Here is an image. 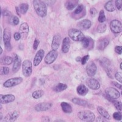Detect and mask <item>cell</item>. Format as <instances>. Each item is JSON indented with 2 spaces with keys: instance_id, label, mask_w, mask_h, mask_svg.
I'll list each match as a JSON object with an SVG mask.
<instances>
[{
  "instance_id": "11",
  "label": "cell",
  "mask_w": 122,
  "mask_h": 122,
  "mask_svg": "<svg viewBox=\"0 0 122 122\" xmlns=\"http://www.w3.org/2000/svg\"><path fill=\"white\" fill-rule=\"evenodd\" d=\"M20 115L19 112L17 111H12L10 112L9 114H7L6 116L4 117V118L3 119V122H15Z\"/></svg>"
},
{
  "instance_id": "52",
  "label": "cell",
  "mask_w": 122,
  "mask_h": 122,
  "mask_svg": "<svg viewBox=\"0 0 122 122\" xmlns=\"http://www.w3.org/2000/svg\"><path fill=\"white\" fill-rule=\"evenodd\" d=\"M42 122H50V119L48 117H43L42 118Z\"/></svg>"
},
{
  "instance_id": "57",
  "label": "cell",
  "mask_w": 122,
  "mask_h": 122,
  "mask_svg": "<svg viewBox=\"0 0 122 122\" xmlns=\"http://www.w3.org/2000/svg\"><path fill=\"white\" fill-rule=\"evenodd\" d=\"M55 122H64L63 120H56Z\"/></svg>"
},
{
  "instance_id": "13",
  "label": "cell",
  "mask_w": 122,
  "mask_h": 122,
  "mask_svg": "<svg viewBox=\"0 0 122 122\" xmlns=\"http://www.w3.org/2000/svg\"><path fill=\"white\" fill-rule=\"evenodd\" d=\"M106 95L113 99H117L120 97L119 91L114 87H107L105 90Z\"/></svg>"
},
{
  "instance_id": "42",
  "label": "cell",
  "mask_w": 122,
  "mask_h": 122,
  "mask_svg": "<svg viewBox=\"0 0 122 122\" xmlns=\"http://www.w3.org/2000/svg\"><path fill=\"white\" fill-rule=\"evenodd\" d=\"M122 1L121 0H116L115 1V7L117 8L118 10H122Z\"/></svg>"
},
{
  "instance_id": "24",
  "label": "cell",
  "mask_w": 122,
  "mask_h": 122,
  "mask_svg": "<svg viewBox=\"0 0 122 122\" xmlns=\"http://www.w3.org/2000/svg\"><path fill=\"white\" fill-rule=\"evenodd\" d=\"M76 90H77V93L81 96L86 95L87 94L88 92H89L88 88L83 84H81L78 86Z\"/></svg>"
},
{
  "instance_id": "17",
  "label": "cell",
  "mask_w": 122,
  "mask_h": 122,
  "mask_svg": "<svg viewBox=\"0 0 122 122\" xmlns=\"http://www.w3.org/2000/svg\"><path fill=\"white\" fill-rule=\"evenodd\" d=\"M45 55V51L44 50H40L39 51H38L37 52L35 56V57L33 61V64L34 66L37 67L39 64H40V62H42V59H43V56Z\"/></svg>"
},
{
  "instance_id": "1",
  "label": "cell",
  "mask_w": 122,
  "mask_h": 122,
  "mask_svg": "<svg viewBox=\"0 0 122 122\" xmlns=\"http://www.w3.org/2000/svg\"><path fill=\"white\" fill-rule=\"evenodd\" d=\"M33 6L35 11L39 17L44 18L47 15V7L45 3L40 0L33 1Z\"/></svg>"
},
{
  "instance_id": "12",
  "label": "cell",
  "mask_w": 122,
  "mask_h": 122,
  "mask_svg": "<svg viewBox=\"0 0 122 122\" xmlns=\"http://www.w3.org/2000/svg\"><path fill=\"white\" fill-rule=\"evenodd\" d=\"M29 26L26 23H23L19 28V33L20 34L23 40L26 39L29 33Z\"/></svg>"
},
{
  "instance_id": "38",
  "label": "cell",
  "mask_w": 122,
  "mask_h": 122,
  "mask_svg": "<svg viewBox=\"0 0 122 122\" xmlns=\"http://www.w3.org/2000/svg\"><path fill=\"white\" fill-rule=\"evenodd\" d=\"M106 20V15L103 10H101L100 12L98 17V21L100 23H103Z\"/></svg>"
},
{
  "instance_id": "46",
  "label": "cell",
  "mask_w": 122,
  "mask_h": 122,
  "mask_svg": "<svg viewBox=\"0 0 122 122\" xmlns=\"http://www.w3.org/2000/svg\"><path fill=\"white\" fill-rule=\"evenodd\" d=\"M115 53L121 55L122 53V46H116L115 47Z\"/></svg>"
},
{
  "instance_id": "29",
  "label": "cell",
  "mask_w": 122,
  "mask_h": 122,
  "mask_svg": "<svg viewBox=\"0 0 122 122\" xmlns=\"http://www.w3.org/2000/svg\"><path fill=\"white\" fill-rule=\"evenodd\" d=\"M67 89V85L65 84L59 83L56 86H54L53 89L55 92H61L64 91V90H65V89Z\"/></svg>"
},
{
  "instance_id": "27",
  "label": "cell",
  "mask_w": 122,
  "mask_h": 122,
  "mask_svg": "<svg viewBox=\"0 0 122 122\" xmlns=\"http://www.w3.org/2000/svg\"><path fill=\"white\" fill-rule=\"evenodd\" d=\"M78 1H75V0H71V1H67L65 3V7L69 10L73 9L78 4Z\"/></svg>"
},
{
  "instance_id": "51",
  "label": "cell",
  "mask_w": 122,
  "mask_h": 122,
  "mask_svg": "<svg viewBox=\"0 0 122 122\" xmlns=\"http://www.w3.org/2000/svg\"><path fill=\"white\" fill-rule=\"evenodd\" d=\"M111 84L113 85H114V86H115V87H117V88H118V89H120V90H122V85L120 84L119 83H118V82H115V81H112V82H111Z\"/></svg>"
},
{
  "instance_id": "32",
  "label": "cell",
  "mask_w": 122,
  "mask_h": 122,
  "mask_svg": "<svg viewBox=\"0 0 122 122\" xmlns=\"http://www.w3.org/2000/svg\"><path fill=\"white\" fill-rule=\"evenodd\" d=\"M18 8H19V11L20 14L25 15V14H26L27 11L28 10L29 5H28V4H27V3H22V4H21L20 5Z\"/></svg>"
},
{
  "instance_id": "7",
  "label": "cell",
  "mask_w": 122,
  "mask_h": 122,
  "mask_svg": "<svg viewBox=\"0 0 122 122\" xmlns=\"http://www.w3.org/2000/svg\"><path fill=\"white\" fill-rule=\"evenodd\" d=\"M110 28L113 33H120L122 31V23L117 20H114L110 23Z\"/></svg>"
},
{
  "instance_id": "33",
  "label": "cell",
  "mask_w": 122,
  "mask_h": 122,
  "mask_svg": "<svg viewBox=\"0 0 122 122\" xmlns=\"http://www.w3.org/2000/svg\"><path fill=\"white\" fill-rule=\"evenodd\" d=\"M43 95H44V91L43 90H38L34 92L32 96L34 99H39L42 97Z\"/></svg>"
},
{
  "instance_id": "36",
  "label": "cell",
  "mask_w": 122,
  "mask_h": 122,
  "mask_svg": "<svg viewBox=\"0 0 122 122\" xmlns=\"http://www.w3.org/2000/svg\"><path fill=\"white\" fill-rule=\"evenodd\" d=\"M107 29V25L105 23H100L98 26L97 30L98 33H104Z\"/></svg>"
},
{
  "instance_id": "30",
  "label": "cell",
  "mask_w": 122,
  "mask_h": 122,
  "mask_svg": "<svg viewBox=\"0 0 122 122\" xmlns=\"http://www.w3.org/2000/svg\"><path fill=\"white\" fill-rule=\"evenodd\" d=\"M104 7H105L106 10L110 12L115 11V7L113 1H109L108 2H107L105 5H104Z\"/></svg>"
},
{
  "instance_id": "18",
  "label": "cell",
  "mask_w": 122,
  "mask_h": 122,
  "mask_svg": "<svg viewBox=\"0 0 122 122\" xmlns=\"http://www.w3.org/2000/svg\"><path fill=\"white\" fill-rule=\"evenodd\" d=\"M81 42H82V46L84 48H89L90 50V49L92 48L94 46L93 40L89 37H85Z\"/></svg>"
},
{
  "instance_id": "14",
  "label": "cell",
  "mask_w": 122,
  "mask_h": 122,
  "mask_svg": "<svg viewBox=\"0 0 122 122\" xmlns=\"http://www.w3.org/2000/svg\"><path fill=\"white\" fill-rule=\"evenodd\" d=\"M87 86L92 90H98L100 88V84L97 79L94 78H89L86 81Z\"/></svg>"
},
{
  "instance_id": "6",
  "label": "cell",
  "mask_w": 122,
  "mask_h": 122,
  "mask_svg": "<svg viewBox=\"0 0 122 122\" xmlns=\"http://www.w3.org/2000/svg\"><path fill=\"white\" fill-rule=\"evenodd\" d=\"M23 82V78L21 77H16L7 79L3 83V86L4 87L10 88L18 86Z\"/></svg>"
},
{
  "instance_id": "16",
  "label": "cell",
  "mask_w": 122,
  "mask_h": 122,
  "mask_svg": "<svg viewBox=\"0 0 122 122\" xmlns=\"http://www.w3.org/2000/svg\"><path fill=\"white\" fill-rule=\"evenodd\" d=\"M61 39H62V37H61V36L60 34L57 33L54 35V37H53L51 44L52 48H53V50L57 51V50L59 47L60 45H61Z\"/></svg>"
},
{
  "instance_id": "44",
  "label": "cell",
  "mask_w": 122,
  "mask_h": 122,
  "mask_svg": "<svg viewBox=\"0 0 122 122\" xmlns=\"http://www.w3.org/2000/svg\"><path fill=\"white\" fill-rule=\"evenodd\" d=\"M104 70H105L106 74L107 75V76H108L110 78H111V79H113V78H114V76H112L113 75H112V71H111V68L107 67V68H104Z\"/></svg>"
},
{
  "instance_id": "40",
  "label": "cell",
  "mask_w": 122,
  "mask_h": 122,
  "mask_svg": "<svg viewBox=\"0 0 122 122\" xmlns=\"http://www.w3.org/2000/svg\"><path fill=\"white\" fill-rule=\"evenodd\" d=\"M9 68L7 67H3L1 68V71H0V74L1 76L4 75H7L9 73Z\"/></svg>"
},
{
  "instance_id": "53",
  "label": "cell",
  "mask_w": 122,
  "mask_h": 122,
  "mask_svg": "<svg viewBox=\"0 0 122 122\" xmlns=\"http://www.w3.org/2000/svg\"><path fill=\"white\" fill-rule=\"evenodd\" d=\"M15 9H16V12H17V14H18V15L19 16V17H20L21 16V14H20V11H19V8H18V7H15Z\"/></svg>"
},
{
  "instance_id": "19",
  "label": "cell",
  "mask_w": 122,
  "mask_h": 122,
  "mask_svg": "<svg viewBox=\"0 0 122 122\" xmlns=\"http://www.w3.org/2000/svg\"><path fill=\"white\" fill-rule=\"evenodd\" d=\"M109 43V40L107 38L101 39L98 41L97 44V48L98 50L103 51L107 46Z\"/></svg>"
},
{
  "instance_id": "26",
  "label": "cell",
  "mask_w": 122,
  "mask_h": 122,
  "mask_svg": "<svg viewBox=\"0 0 122 122\" xmlns=\"http://www.w3.org/2000/svg\"><path fill=\"white\" fill-rule=\"evenodd\" d=\"M72 103L75 104H77L78 106H87L88 104V102L86 100H82V99L79 98H73L71 100Z\"/></svg>"
},
{
  "instance_id": "41",
  "label": "cell",
  "mask_w": 122,
  "mask_h": 122,
  "mask_svg": "<svg viewBox=\"0 0 122 122\" xmlns=\"http://www.w3.org/2000/svg\"><path fill=\"white\" fill-rule=\"evenodd\" d=\"M3 15L4 17H11L12 14L10 13V12L8 10L5 9L3 11H2V9H1V15Z\"/></svg>"
},
{
  "instance_id": "15",
  "label": "cell",
  "mask_w": 122,
  "mask_h": 122,
  "mask_svg": "<svg viewBox=\"0 0 122 122\" xmlns=\"http://www.w3.org/2000/svg\"><path fill=\"white\" fill-rule=\"evenodd\" d=\"M15 97L14 95H0V103L1 104H7L15 101Z\"/></svg>"
},
{
  "instance_id": "58",
  "label": "cell",
  "mask_w": 122,
  "mask_h": 122,
  "mask_svg": "<svg viewBox=\"0 0 122 122\" xmlns=\"http://www.w3.org/2000/svg\"><path fill=\"white\" fill-rule=\"evenodd\" d=\"M122 63H121V64H120V69L121 70L122 69Z\"/></svg>"
},
{
  "instance_id": "8",
  "label": "cell",
  "mask_w": 122,
  "mask_h": 122,
  "mask_svg": "<svg viewBox=\"0 0 122 122\" xmlns=\"http://www.w3.org/2000/svg\"><path fill=\"white\" fill-rule=\"evenodd\" d=\"M57 52L56 50L50 51L45 57V62L46 64H51L54 62L57 57Z\"/></svg>"
},
{
  "instance_id": "56",
  "label": "cell",
  "mask_w": 122,
  "mask_h": 122,
  "mask_svg": "<svg viewBox=\"0 0 122 122\" xmlns=\"http://www.w3.org/2000/svg\"><path fill=\"white\" fill-rule=\"evenodd\" d=\"M2 116H3V115H2V113L1 112V120H2V119H3V118H2Z\"/></svg>"
},
{
  "instance_id": "43",
  "label": "cell",
  "mask_w": 122,
  "mask_h": 122,
  "mask_svg": "<svg viewBox=\"0 0 122 122\" xmlns=\"http://www.w3.org/2000/svg\"><path fill=\"white\" fill-rule=\"evenodd\" d=\"M115 79L118 81L120 83L122 82V72H117L115 75Z\"/></svg>"
},
{
  "instance_id": "23",
  "label": "cell",
  "mask_w": 122,
  "mask_h": 122,
  "mask_svg": "<svg viewBox=\"0 0 122 122\" xmlns=\"http://www.w3.org/2000/svg\"><path fill=\"white\" fill-rule=\"evenodd\" d=\"M61 106L63 112L66 114H71L73 112L72 107L71 106L69 103L67 102H62L61 103Z\"/></svg>"
},
{
  "instance_id": "34",
  "label": "cell",
  "mask_w": 122,
  "mask_h": 122,
  "mask_svg": "<svg viewBox=\"0 0 122 122\" xmlns=\"http://www.w3.org/2000/svg\"><path fill=\"white\" fill-rule=\"evenodd\" d=\"M9 22L11 25L16 26V25H17L19 23V18L17 16L12 15L11 17L9 18Z\"/></svg>"
},
{
  "instance_id": "22",
  "label": "cell",
  "mask_w": 122,
  "mask_h": 122,
  "mask_svg": "<svg viewBox=\"0 0 122 122\" xmlns=\"http://www.w3.org/2000/svg\"><path fill=\"white\" fill-rule=\"evenodd\" d=\"M92 22L87 19H85L81 21L78 24V26L80 29H83V30H87L89 29L91 27Z\"/></svg>"
},
{
  "instance_id": "37",
  "label": "cell",
  "mask_w": 122,
  "mask_h": 122,
  "mask_svg": "<svg viewBox=\"0 0 122 122\" xmlns=\"http://www.w3.org/2000/svg\"><path fill=\"white\" fill-rule=\"evenodd\" d=\"M84 11V6L82 4H79L75 10L74 14H76V15H78V14L83 13Z\"/></svg>"
},
{
  "instance_id": "49",
  "label": "cell",
  "mask_w": 122,
  "mask_h": 122,
  "mask_svg": "<svg viewBox=\"0 0 122 122\" xmlns=\"http://www.w3.org/2000/svg\"><path fill=\"white\" fill-rule=\"evenodd\" d=\"M106 118H105L104 117H103V116H99L98 117L97 119L95 120L96 122H107V120H106Z\"/></svg>"
},
{
  "instance_id": "25",
  "label": "cell",
  "mask_w": 122,
  "mask_h": 122,
  "mask_svg": "<svg viewBox=\"0 0 122 122\" xmlns=\"http://www.w3.org/2000/svg\"><path fill=\"white\" fill-rule=\"evenodd\" d=\"M97 111L101 116H103V117L106 118L107 120H111V116H110L109 114L104 107L98 106H97Z\"/></svg>"
},
{
  "instance_id": "21",
  "label": "cell",
  "mask_w": 122,
  "mask_h": 122,
  "mask_svg": "<svg viewBox=\"0 0 122 122\" xmlns=\"http://www.w3.org/2000/svg\"><path fill=\"white\" fill-rule=\"evenodd\" d=\"M70 47V39L69 37H65L63 40L62 45V51L64 53H67Z\"/></svg>"
},
{
  "instance_id": "31",
  "label": "cell",
  "mask_w": 122,
  "mask_h": 122,
  "mask_svg": "<svg viewBox=\"0 0 122 122\" xmlns=\"http://www.w3.org/2000/svg\"><path fill=\"white\" fill-rule=\"evenodd\" d=\"M12 62H14V59L10 56H5L1 59V64L2 65H9Z\"/></svg>"
},
{
  "instance_id": "45",
  "label": "cell",
  "mask_w": 122,
  "mask_h": 122,
  "mask_svg": "<svg viewBox=\"0 0 122 122\" xmlns=\"http://www.w3.org/2000/svg\"><path fill=\"white\" fill-rule=\"evenodd\" d=\"M89 57H90L89 55H86L81 58V62L82 65H85V64H86V62H87L88 61V60L89 59Z\"/></svg>"
},
{
  "instance_id": "9",
  "label": "cell",
  "mask_w": 122,
  "mask_h": 122,
  "mask_svg": "<svg viewBox=\"0 0 122 122\" xmlns=\"http://www.w3.org/2000/svg\"><path fill=\"white\" fill-rule=\"evenodd\" d=\"M97 70V67L93 61H90L86 66V71L90 77L95 76Z\"/></svg>"
},
{
  "instance_id": "55",
  "label": "cell",
  "mask_w": 122,
  "mask_h": 122,
  "mask_svg": "<svg viewBox=\"0 0 122 122\" xmlns=\"http://www.w3.org/2000/svg\"><path fill=\"white\" fill-rule=\"evenodd\" d=\"M2 53H3V49L1 47H0V54H1Z\"/></svg>"
},
{
  "instance_id": "54",
  "label": "cell",
  "mask_w": 122,
  "mask_h": 122,
  "mask_svg": "<svg viewBox=\"0 0 122 122\" xmlns=\"http://www.w3.org/2000/svg\"><path fill=\"white\" fill-rule=\"evenodd\" d=\"M76 61L77 62H81V57H77L76 58Z\"/></svg>"
},
{
  "instance_id": "5",
  "label": "cell",
  "mask_w": 122,
  "mask_h": 122,
  "mask_svg": "<svg viewBox=\"0 0 122 122\" xmlns=\"http://www.w3.org/2000/svg\"><path fill=\"white\" fill-rule=\"evenodd\" d=\"M23 75L25 77H29L32 72V64L29 60H25L22 63Z\"/></svg>"
},
{
  "instance_id": "10",
  "label": "cell",
  "mask_w": 122,
  "mask_h": 122,
  "mask_svg": "<svg viewBox=\"0 0 122 122\" xmlns=\"http://www.w3.org/2000/svg\"><path fill=\"white\" fill-rule=\"evenodd\" d=\"M53 106V104L50 102H43L37 104L35 106V110L37 112H43L50 109Z\"/></svg>"
},
{
  "instance_id": "47",
  "label": "cell",
  "mask_w": 122,
  "mask_h": 122,
  "mask_svg": "<svg viewBox=\"0 0 122 122\" xmlns=\"http://www.w3.org/2000/svg\"><path fill=\"white\" fill-rule=\"evenodd\" d=\"M97 10L95 8H94V7H92V8H91L90 9V15H91L92 17H95V16L97 14Z\"/></svg>"
},
{
  "instance_id": "48",
  "label": "cell",
  "mask_w": 122,
  "mask_h": 122,
  "mask_svg": "<svg viewBox=\"0 0 122 122\" xmlns=\"http://www.w3.org/2000/svg\"><path fill=\"white\" fill-rule=\"evenodd\" d=\"M40 42H39V40H38L37 39H36L34 40V44H33V48L34 50H37V49L38 46H39V45Z\"/></svg>"
},
{
  "instance_id": "4",
  "label": "cell",
  "mask_w": 122,
  "mask_h": 122,
  "mask_svg": "<svg viewBox=\"0 0 122 122\" xmlns=\"http://www.w3.org/2000/svg\"><path fill=\"white\" fill-rule=\"evenodd\" d=\"M68 36L71 39H72L74 41L76 42H80L82 41L85 37L84 35L81 30L77 29L72 28L68 30Z\"/></svg>"
},
{
  "instance_id": "28",
  "label": "cell",
  "mask_w": 122,
  "mask_h": 122,
  "mask_svg": "<svg viewBox=\"0 0 122 122\" xmlns=\"http://www.w3.org/2000/svg\"><path fill=\"white\" fill-rule=\"evenodd\" d=\"M99 62L101 67L104 68H107L111 65V61L106 57H101L99 61Z\"/></svg>"
},
{
  "instance_id": "2",
  "label": "cell",
  "mask_w": 122,
  "mask_h": 122,
  "mask_svg": "<svg viewBox=\"0 0 122 122\" xmlns=\"http://www.w3.org/2000/svg\"><path fill=\"white\" fill-rule=\"evenodd\" d=\"M78 117L81 120L86 122H92L95 120V114L89 110L79 112L78 113Z\"/></svg>"
},
{
  "instance_id": "20",
  "label": "cell",
  "mask_w": 122,
  "mask_h": 122,
  "mask_svg": "<svg viewBox=\"0 0 122 122\" xmlns=\"http://www.w3.org/2000/svg\"><path fill=\"white\" fill-rule=\"evenodd\" d=\"M21 65V60L19 56L16 54L14 60V65L12 67V71L14 73L17 72L20 70Z\"/></svg>"
},
{
  "instance_id": "35",
  "label": "cell",
  "mask_w": 122,
  "mask_h": 122,
  "mask_svg": "<svg viewBox=\"0 0 122 122\" xmlns=\"http://www.w3.org/2000/svg\"><path fill=\"white\" fill-rule=\"evenodd\" d=\"M110 101L113 103V104H114V106H115V107L116 108L117 110H118V111H122V102L117 101V100H115V99H113V98H111V100H110Z\"/></svg>"
},
{
  "instance_id": "39",
  "label": "cell",
  "mask_w": 122,
  "mask_h": 122,
  "mask_svg": "<svg viewBox=\"0 0 122 122\" xmlns=\"http://www.w3.org/2000/svg\"><path fill=\"white\" fill-rule=\"evenodd\" d=\"M113 117L114 119L117 121H121L122 118V113L120 112V111H117L115 112L113 114Z\"/></svg>"
},
{
  "instance_id": "3",
  "label": "cell",
  "mask_w": 122,
  "mask_h": 122,
  "mask_svg": "<svg viewBox=\"0 0 122 122\" xmlns=\"http://www.w3.org/2000/svg\"><path fill=\"white\" fill-rule=\"evenodd\" d=\"M3 42H4V46L6 50L8 51H10L12 49L11 43H10V39H11V32L10 29L9 28H6L3 32Z\"/></svg>"
},
{
  "instance_id": "50",
  "label": "cell",
  "mask_w": 122,
  "mask_h": 122,
  "mask_svg": "<svg viewBox=\"0 0 122 122\" xmlns=\"http://www.w3.org/2000/svg\"><path fill=\"white\" fill-rule=\"evenodd\" d=\"M14 38L16 41H18L20 39H21V35L19 32H15L14 35Z\"/></svg>"
}]
</instances>
